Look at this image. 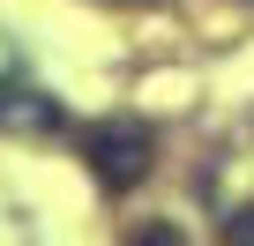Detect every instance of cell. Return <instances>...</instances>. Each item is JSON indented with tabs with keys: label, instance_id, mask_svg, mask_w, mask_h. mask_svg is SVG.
<instances>
[{
	"label": "cell",
	"instance_id": "1",
	"mask_svg": "<svg viewBox=\"0 0 254 246\" xmlns=\"http://www.w3.org/2000/svg\"><path fill=\"white\" fill-rule=\"evenodd\" d=\"M150 157H157V142H150L142 119H97V127L82 135V164H90V179H97L105 194L142 187V179H150Z\"/></svg>",
	"mask_w": 254,
	"mask_h": 246
},
{
	"label": "cell",
	"instance_id": "2",
	"mask_svg": "<svg viewBox=\"0 0 254 246\" xmlns=\"http://www.w3.org/2000/svg\"><path fill=\"white\" fill-rule=\"evenodd\" d=\"M0 127L8 135H45V127H60V104L38 97L30 82H0Z\"/></svg>",
	"mask_w": 254,
	"mask_h": 246
},
{
	"label": "cell",
	"instance_id": "3",
	"mask_svg": "<svg viewBox=\"0 0 254 246\" xmlns=\"http://www.w3.org/2000/svg\"><path fill=\"white\" fill-rule=\"evenodd\" d=\"M224 239H254V209H247L239 224H224Z\"/></svg>",
	"mask_w": 254,
	"mask_h": 246
}]
</instances>
